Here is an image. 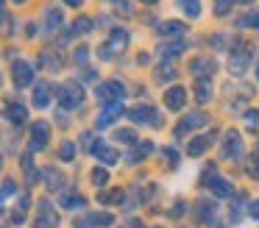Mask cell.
<instances>
[{
  "mask_svg": "<svg viewBox=\"0 0 259 228\" xmlns=\"http://www.w3.org/2000/svg\"><path fill=\"white\" fill-rule=\"evenodd\" d=\"M56 95H59V106H64V109H75V106H81V100H84V89L75 81L62 83V86L56 89Z\"/></svg>",
  "mask_w": 259,
  "mask_h": 228,
  "instance_id": "6da1fadb",
  "label": "cell"
},
{
  "mask_svg": "<svg viewBox=\"0 0 259 228\" xmlns=\"http://www.w3.org/2000/svg\"><path fill=\"white\" fill-rule=\"evenodd\" d=\"M12 78H14V86L17 89L31 86V83H34V67H31L25 59H17L12 64Z\"/></svg>",
  "mask_w": 259,
  "mask_h": 228,
  "instance_id": "7a4b0ae2",
  "label": "cell"
},
{
  "mask_svg": "<svg viewBox=\"0 0 259 228\" xmlns=\"http://www.w3.org/2000/svg\"><path fill=\"white\" fill-rule=\"evenodd\" d=\"M51 142V125L45 120H36L31 128V150H45Z\"/></svg>",
  "mask_w": 259,
  "mask_h": 228,
  "instance_id": "3957f363",
  "label": "cell"
},
{
  "mask_svg": "<svg viewBox=\"0 0 259 228\" xmlns=\"http://www.w3.org/2000/svg\"><path fill=\"white\" fill-rule=\"evenodd\" d=\"M123 95H125V89H123V83H117V81H106V83H101V86H98V98H101L103 106L120 103V98H123Z\"/></svg>",
  "mask_w": 259,
  "mask_h": 228,
  "instance_id": "277c9868",
  "label": "cell"
},
{
  "mask_svg": "<svg viewBox=\"0 0 259 228\" xmlns=\"http://www.w3.org/2000/svg\"><path fill=\"white\" fill-rule=\"evenodd\" d=\"M114 217L109 211H92V214H84L75 220V228H103V225H112Z\"/></svg>",
  "mask_w": 259,
  "mask_h": 228,
  "instance_id": "5b68a950",
  "label": "cell"
},
{
  "mask_svg": "<svg viewBox=\"0 0 259 228\" xmlns=\"http://www.w3.org/2000/svg\"><path fill=\"white\" fill-rule=\"evenodd\" d=\"M128 117L134 122H140V125H159V111L156 109H151V106H134V109L128 111Z\"/></svg>",
  "mask_w": 259,
  "mask_h": 228,
  "instance_id": "8992f818",
  "label": "cell"
},
{
  "mask_svg": "<svg viewBox=\"0 0 259 228\" xmlns=\"http://www.w3.org/2000/svg\"><path fill=\"white\" fill-rule=\"evenodd\" d=\"M59 225V214L51 209L48 200H42V209H39V217H36L34 228H56Z\"/></svg>",
  "mask_w": 259,
  "mask_h": 228,
  "instance_id": "52a82bcc",
  "label": "cell"
},
{
  "mask_svg": "<svg viewBox=\"0 0 259 228\" xmlns=\"http://www.w3.org/2000/svg\"><path fill=\"white\" fill-rule=\"evenodd\" d=\"M120 114H123V103H109L106 109L101 111V117H98L95 125H98V128H109V125H112V122L117 120Z\"/></svg>",
  "mask_w": 259,
  "mask_h": 228,
  "instance_id": "ba28073f",
  "label": "cell"
},
{
  "mask_svg": "<svg viewBox=\"0 0 259 228\" xmlns=\"http://www.w3.org/2000/svg\"><path fill=\"white\" fill-rule=\"evenodd\" d=\"M242 153V139L237 131H229L226 133V145H223V156L226 159H234V156Z\"/></svg>",
  "mask_w": 259,
  "mask_h": 228,
  "instance_id": "9c48e42d",
  "label": "cell"
},
{
  "mask_svg": "<svg viewBox=\"0 0 259 228\" xmlns=\"http://www.w3.org/2000/svg\"><path fill=\"white\" fill-rule=\"evenodd\" d=\"M164 103L170 106V111H179V109H184V103H187V92L181 86H173V89H167V95H164Z\"/></svg>",
  "mask_w": 259,
  "mask_h": 228,
  "instance_id": "30bf717a",
  "label": "cell"
},
{
  "mask_svg": "<svg viewBox=\"0 0 259 228\" xmlns=\"http://www.w3.org/2000/svg\"><path fill=\"white\" fill-rule=\"evenodd\" d=\"M3 117H6L9 122H14V125H20V122L28 120V111H25L23 103H9L6 109H3Z\"/></svg>",
  "mask_w": 259,
  "mask_h": 228,
  "instance_id": "8fae6325",
  "label": "cell"
},
{
  "mask_svg": "<svg viewBox=\"0 0 259 228\" xmlns=\"http://www.w3.org/2000/svg\"><path fill=\"white\" fill-rule=\"evenodd\" d=\"M92 153L98 156V159L103 161V164H117V150L114 148H109V145H103V142H98V145H92Z\"/></svg>",
  "mask_w": 259,
  "mask_h": 228,
  "instance_id": "7c38bea8",
  "label": "cell"
},
{
  "mask_svg": "<svg viewBox=\"0 0 259 228\" xmlns=\"http://www.w3.org/2000/svg\"><path fill=\"white\" fill-rule=\"evenodd\" d=\"M190 70L195 72V75H201V78H209V75H214L218 64H214V59H195Z\"/></svg>",
  "mask_w": 259,
  "mask_h": 228,
  "instance_id": "4fadbf2b",
  "label": "cell"
},
{
  "mask_svg": "<svg viewBox=\"0 0 259 228\" xmlns=\"http://www.w3.org/2000/svg\"><path fill=\"white\" fill-rule=\"evenodd\" d=\"M125 44H128V33H125L123 28H114L109 42H106V48L112 50V53H117V50H125Z\"/></svg>",
  "mask_w": 259,
  "mask_h": 228,
  "instance_id": "5bb4252c",
  "label": "cell"
},
{
  "mask_svg": "<svg viewBox=\"0 0 259 228\" xmlns=\"http://www.w3.org/2000/svg\"><path fill=\"white\" fill-rule=\"evenodd\" d=\"M48 103H51V86H48L45 81H39L34 86V106L36 109H45Z\"/></svg>",
  "mask_w": 259,
  "mask_h": 228,
  "instance_id": "9a60e30c",
  "label": "cell"
},
{
  "mask_svg": "<svg viewBox=\"0 0 259 228\" xmlns=\"http://www.w3.org/2000/svg\"><path fill=\"white\" fill-rule=\"evenodd\" d=\"M201 125H206V117H203V114H190V117H184V122L179 125V136H184L187 131H195V128H201Z\"/></svg>",
  "mask_w": 259,
  "mask_h": 228,
  "instance_id": "2e32d148",
  "label": "cell"
},
{
  "mask_svg": "<svg viewBox=\"0 0 259 228\" xmlns=\"http://www.w3.org/2000/svg\"><path fill=\"white\" fill-rule=\"evenodd\" d=\"M248 61H251V53H248V48L242 50L240 56H234V59H231V72H234V75H242V72H245V67H248Z\"/></svg>",
  "mask_w": 259,
  "mask_h": 228,
  "instance_id": "e0dca14e",
  "label": "cell"
},
{
  "mask_svg": "<svg viewBox=\"0 0 259 228\" xmlns=\"http://www.w3.org/2000/svg\"><path fill=\"white\" fill-rule=\"evenodd\" d=\"M209 189H212L218 198H231V192H234V189H231V184L223 181V178H214V181L209 184Z\"/></svg>",
  "mask_w": 259,
  "mask_h": 228,
  "instance_id": "ac0fdd59",
  "label": "cell"
},
{
  "mask_svg": "<svg viewBox=\"0 0 259 228\" xmlns=\"http://www.w3.org/2000/svg\"><path fill=\"white\" fill-rule=\"evenodd\" d=\"M151 150H153V145H151V142H140V145H137L134 150H131L128 161H134V164H137V161H140L142 156H148V153H151Z\"/></svg>",
  "mask_w": 259,
  "mask_h": 228,
  "instance_id": "d6986e66",
  "label": "cell"
},
{
  "mask_svg": "<svg viewBox=\"0 0 259 228\" xmlns=\"http://www.w3.org/2000/svg\"><path fill=\"white\" fill-rule=\"evenodd\" d=\"M45 22H48V31H56V28L62 25V11H59V9L45 11Z\"/></svg>",
  "mask_w": 259,
  "mask_h": 228,
  "instance_id": "ffe728a7",
  "label": "cell"
},
{
  "mask_svg": "<svg viewBox=\"0 0 259 228\" xmlns=\"http://www.w3.org/2000/svg\"><path fill=\"white\" fill-rule=\"evenodd\" d=\"M162 33L164 36H181V33H184V25H181V22H164Z\"/></svg>",
  "mask_w": 259,
  "mask_h": 228,
  "instance_id": "44dd1931",
  "label": "cell"
},
{
  "mask_svg": "<svg viewBox=\"0 0 259 228\" xmlns=\"http://www.w3.org/2000/svg\"><path fill=\"white\" fill-rule=\"evenodd\" d=\"M73 156H75V142H62V148H59V159L70 161Z\"/></svg>",
  "mask_w": 259,
  "mask_h": 228,
  "instance_id": "7402d4cb",
  "label": "cell"
},
{
  "mask_svg": "<svg viewBox=\"0 0 259 228\" xmlns=\"http://www.w3.org/2000/svg\"><path fill=\"white\" fill-rule=\"evenodd\" d=\"M73 31L75 33H90L92 31V20H90V17H78L75 25H73Z\"/></svg>",
  "mask_w": 259,
  "mask_h": 228,
  "instance_id": "603a6c76",
  "label": "cell"
},
{
  "mask_svg": "<svg viewBox=\"0 0 259 228\" xmlns=\"http://www.w3.org/2000/svg\"><path fill=\"white\" fill-rule=\"evenodd\" d=\"M106 181H109V172L103 170V167H95V170H92V184H95V187H103Z\"/></svg>",
  "mask_w": 259,
  "mask_h": 228,
  "instance_id": "cb8c5ba5",
  "label": "cell"
},
{
  "mask_svg": "<svg viewBox=\"0 0 259 228\" xmlns=\"http://www.w3.org/2000/svg\"><path fill=\"white\" fill-rule=\"evenodd\" d=\"M206 148H209V139H192L190 142V153L192 156H201Z\"/></svg>",
  "mask_w": 259,
  "mask_h": 228,
  "instance_id": "d4e9b609",
  "label": "cell"
},
{
  "mask_svg": "<svg viewBox=\"0 0 259 228\" xmlns=\"http://www.w3.org/2000/svg\"><path fill=\"white\" fill-rule=\"evenodd\" d=\"M195 92H198V100H201V103H206V100H209V81H206V78H201V81H198Z\"/></svg>",
  "mask_w": 259,
  "mask_h": 228,
  "instance_id": "484cf974",
  "label": "cell"
},
{
  "mask_svg": "<svg viewBox=\"0 0 259 228\" xmlns=\"http://www.w3.org/2000/svg\"><path fill=\"white\" fill-rule=\"evenodd\" d=\"M234 3H237V0H214V14H218V17L229 14V9H231Z\"/></svg>",
  "mask_w": 259,
  "mask_h": 228,
  "instance_id": "4316f807",
  "label": "cell"
},
{
  "mask_svg": "<svg viewBox=\"0 0 259 228\" xmlns=\"http://www.w3.org/2000/svg\"><path fill=\"white\" fill-rule=\"evenodd\" d=\"M114 139H117V142H125V145H137V133L134 131H117Z\"/></svg>",
  "mask_w": 259,
  "mask_h": 228,
  "instance_id": "83f0119b",
  "label": "cell"
},
{
  "mask_svg": "<svg viewBox=\"0 0 259 228\" xmlns=\"http://www.w3.org/2000/svg\"><path fill=\"white\" fill-rule=\"evenodd\" d=\"M181 3H184V11L190 17H198L201 14V3H198V0H181Z\"/></svg>",
  "mask_w": 259,
  "mask_h": 228,
  "instance_id": "f1b7e54d",
  "label": "cell"
},
{
  "mask_svg": "<svg viewBox=\"0 0 259 228\" xmlns=\"http://www.w3.org/2000/svg\"><path fill=\"white\" fill-rule=\"evenodd\" d=\"M62 203L67 206V209H73V206H84V198H81V195H67Z\"/></svg>",
  "mask_w": 259,
  "mask_h": 228,
  "instance_id": "f546056e",
  "label": "cell"
},
{
  "mask_svg": "<svg viewBox=\"0 0 259 228\" xmlns=\"http://www.w3.org/2000/svg\"><path fill=\"white\" fill-rule=\"evenodd\" d=\"M14 192H17V187H14V181H6V184H3V189H0V198H12Z\"/></svg>",
  "mask_w": 259,
  "mask_h": 228,
  "instance_id": "4dcf8cb0",
  "label": "cell"
},
{
  "mask_svg": "<svg viewBox=\"0 0 259 228\" xmlns=\"http://www.w3.org/2000/svg\"><path fill=\"white\" fill-rule=\"evenodd\" d=\"M73 59L78 61V64H87V59H90V50H87V48H78V50H75Z\"/></svg>",
  "mask_w": 259,
  "mask_h": 228,
  "instance_id": "1f68e13d",
  "label": "cell"
},
{
  "mask_svg": "<svg viewBox=\"0 0 259 228\" xmlns=\"http://www.w3.org/2000/svg\"><path fill=\"white\" fill-rule=\"evenodd\" d=\"M240 25H253V28H259V14H248V17H242Z\"/></svg>",
  "mask_w": 259,
  "mask_h": 228,
  "instance_id": "d6a6232c",
  "label": "cell"
},
{
  "mask_svg": "<svg viewBox=\"0 0 259 228\" xmlns=\"http://www.w3.org/2000/svg\"><path fill=\"white\" fill-rule=\"evenodd\" d=\"M245 120H248V125H251V128H256L259 125V111H248Z\"/></svg>",
  "mask_w": 259,
  "mask_h": 228,
  "instance_id": "836d02e7",
  "label": "cell"
},
{
  "mask_svg": "<svg viewBox=\"0 0 259 228\" xmlns=\"http://www.w3.org/2000/svg\"><path fill=\"white\" fill-rule=\"evenodd\" d=\"M248 175H251V178H259V161H256V159L251 161V167H248Z\"/></svg>",
  "mask_w": 259,
  "mask_h": 228,
  "instance_id": "e575fe53",
  "label": "cell"
},
{
  "mask_svg": "<svg viewBox=\"0 0 259 228\" xmlns=\"http://www.w3.org/2000/svg\"><path fill=\"white\" fill-rule=\"evenodd\" d=\"M64 3H67V6H81L84 0H64Z\"/></svg>",
  "mask_w": 259,
  "mask_h": 228,
  "instance_id": "d590c367",
  "label": "cell"
},
{
  "mask_svg": "<svg viewBox=\"0 0 259 228\" xmlns=\"http://www.w3.org/2000/svg\"><path fill=\"white\" fill-rule=\"evenodd\" d=\"M251 214H253V217H259V203H253V209H251Z\"/></svg>",
  "mask_w": 259,
  "mask_h": 228,
  "instance_id": "8d00e7d4",
  "label": "cell"
},
{
  "mask_svg": "<svg viewBox=\"0 0 259 228\" xmlns=\"http://www.w3.org/2000/svg\"><path fill=\"white\" fill-rule=\"evenodd\" d=\"M3 9H6V3H3V0H0V20H3Z\"/></svg>",
  "mask_w": 259,
  "mask_h": 228,
  "instance_id": "74e56055",
  "label": "cell"
},
{
  "mask_svg": "<svg viewBox=\"0 0 259 228\" xmlns=\"http://www.w3.org/2000/svg\"><path fill=\"white\" fill-rule=\"evenodd\" d=\"M142 3H159V0H142Z\"/></svg>",
  "mask_w": 259,
  "mask_h": 228,
  "instance_id": "f35d334b",
  "label": "cell"
},
{
  "mask_svg": "<svg viewBox=\"0 0 259 228\" xmlns=\"http://www.w3.org/2000/svg\"><path fill=\"white\" fill-rule=\"evenodd\" d=\"M14 3H25V0H14Z\"/></svg>",
  "mask_w": 259,
  "mask_h": 228,
  "instance_id": "ab89813d",
  "label": "cell"
},
{
  "mask_svg": "<svg viewBox=\"0 0 259 228\" xmlns=\"http://www.w3.org/2000/svg\"><path fill=\"white\" fill-rule=\"evenodd\" d=\"M242 3H251V0H242Z\"/></svg>",
  "mask_w": 259,
  "mask_h": 228,
  "instance_id": "60d3db41",
  "label": "cell"
},
{
  "mask_svg": "<svg viewBox=\"0 0 259 228\" xmlns=\"http://www.w3.org/2000/svg\"><path fill=\"white\" fill-rule=\"evenodd\" d=\"M0 164H3V161H0Z\"/></svg>",
  "mask_w": 259,
  "mask_h": 228,
  "instance_id": "b9f144b4",
  "label": "cell"
}]
</instances>
